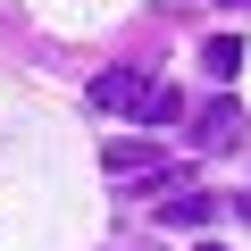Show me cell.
Wrapping results in <instances>:
<instances>
[{
  "label": "cell",
  "instance_id": "obj_1",
  "mask_svg": "<svg viewBox=\"0 0 251 251\" xmlns=\"http://www.w3.org/2000/svg\"><path fill=\"white\" fill-rule=\"evenodd\" d=\"M151 92H159V84H151L143 67H109V75H92V109H100V117H143Z\"/></svg>",
  "mask_w": 251,
  "mask_h": 251
},
{
  "label": "cell",
  "instance_id": "obj_2",
  "mask_svg": "<svg viewBox=\"0 0 251 251\" xmlns=\"http://www.w3.org/2000/svg\"><path fill=\"white\" fill-rule=\"evenodd\" d=\"M218 218V201L201 193V184H176V193H159V226H209Z\"/></svg>",
  "mask_w": 251,
  "mask_h": 251
},
{
  "label": "cell",
  "instance_id": "obj_3",
  "mask_svg": "<svg viewBox=\"0 0 251 251\" xmlns=\"http://www.w3.org/2000/svg\"><path fill=\"white\" fill-rule=\"evenodd\" d=\"M234 134H243V109H234V100H209V109L193 117V143H201V151H226Z\"/></svg>",
  "mask_w": 251,
  "mask_h": 251
},
{
  "label": "cell",
  "instance_id": "obj_4",
  "mask_svg": "<svg viewBox=\"0 0 251 251\" xmlns=\"http://www.w3.org/2000/svg\"><path fill=\"white\" fill-rule=\"evenodd\" d=\"M100 168H109V176H143V168H159V143H109Z\"/></svg>",
  "mask_w": 251,
  "mask_h": 251
},
{
  "label": "cell",
  "instance_id": "obj_5",
  "mask_svg": "<svg viewBox=\"0 0 251 251\" xmlns=\"http://www.w3.org/2000/svg\"><path fill=\"white\" fill-rule=\"evenodd\" d=\"M201 67H209V75H234V67H243V42H234V34H209V42H201Z\"/></svg>",
  "mask_w": 251,
  "mask_h": 251
},
{
  "label": "cell",
  "instance_id": "obj_6",
  "mask_svg": "<svg viewBox=\"0 0 251 251\" xmlns=\"http://www.w3.org/2000/svg\"><path fill=\"white\" fill-rule=\"evenodd\" d=\"M176 117H184V92H176V84H159V92H151V109H143V126H159V134H168Z\"/></svg>",
  "mask_w": 251,
  "mask_h": 251
},
{
  "label": "cell",
  "instance_id": "obj_7",
  "mask_svg": "<svg viewBox=\"0 0 251 251\" xmlns=\"http://www.w3.org/2000/svg\"><path fill=\"white\" fill-rule=\"evenodd\" d=\"M234 218H243V226H251V193H234Z\"/></svg>",
  "mask_w": 251,
  "mask_h": 251
},
{
  "label": "cell",
  "instance_id": "obj_8",
  "mask_svg": "<svg viewBox=\"0 0 251 251\" xmlns=\"http://www.w3.org/2000/svg\"><path fill=\"white\" fill-rule=\"evenodd\" d=\"M226 9H251V0H226Z\"/></svg>",
  "mask_w": 251,
  "mask_h": 251
},
{
  "label": "cell",
  "instance_id": "obj_9",
  "mask_svg": "<svg viewBox=\"0 0 251 251\" xmlns=\"http://www.w3.org/2000/svg\"><path fill=\"white\" fill-rule=\"evenodd\" d=\"M193 251H218V243H193Z\"/></svg>",
  "mask_w": 251,
  "mask_h": 251
}]
</instances>
